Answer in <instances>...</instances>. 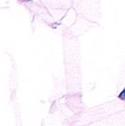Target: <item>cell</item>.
Instances as JSON below:
<instances>
[{
  "instance_id": "cell-1",
  "label": "cell",
  "mask_w": 125,
  "mask_h": 126,
  "mask_svg": "<svg viewBox=\"0 0 125 126\" xmlns=\"http://www.w3.org/2000/svg\"><path fill=\"white\" fill-rule=\"evenodd\" d=\"M119 97L121 98V99H122V100H125V89L120 94V95H119Z\"/></svg>"
},
{
  "instance_id": "cell-2",
  "label": "cell",
  "mask_w": 125,
  "mask_h": 126,
  "mask_svg": "<svg viewBox=\"0 0 125 126\" xmlns=\"http://www.w3.org/2000/svg\"><path fill=\"white\" fill-rule=\"evenodd\" d=\"M25 1H31V0H25Z\"/></svg>"
}]
</instances>
